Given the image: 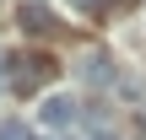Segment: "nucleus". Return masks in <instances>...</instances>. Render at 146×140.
<instances>
[{"mask_svg":"<svg viewBox=\"0 0 146 140\" xmlns=\"http://www.w3.org/2000/svg\"><path fill=\"white\" fill-rule=\"evenodd\" d=\"M49 70H54V59H43V54H16L11 65H5V86L11 92H38L43 81H49Z\"/></svg>","mask_w":146,"mask_h":140,"instance_id":"nucleus-1","label":"nucleus"},{"mask_svg":"<svg viewBox=\"0 0 146 140\" xmlns=\"http://www.w3.org/2000/svg\"><path fill=\"white\" fill-rule=\"evenodd\" d=\"M38 119H43L49 129H65V124L76 119V103H70V97H49V103L38 108Z\"/></svg>","mask_w":146,"mask_h":140,"instance_id":"nucleus-2","label":"nucleus"},{"mask_svg":"<svg viewBox=\"0 0 146 140\" xmlns=\"http://www.w3.org/2000/svg\"><path fill=\"white\" fill-rule=\"evenodd\" d=\"M16 16H22V27H27V32H43V27H54V11H49V5H38V0H27Z\"/></svg>","mask_w":146,"mask_h":140,"instance_id":"nucleus-3","label":"nucleus"},{"mask_svg":"<svg viewBox=\"0 0 146 140\" xmlns=\"http://www.w3.org/2000/svg\"><path fill=\"white\" fill-rule=\"evenodd\" d=\"M81 76H87V81H98V86H103V81H108V76H114V70H108V54H87V59H81Z\"/></svg>","mask_w":146,"mask_h":140,"instance_id":"nucleus-4","label":"nucleus"},{"mask_svg":"<svg viewBox=\"0 0 146 140\" xmlns=\"http://www.w3.org/2000/svg\"><path fill=\"white\" fill-rule=\"evenodd\" d=\"M0 140H27V129H22V124H5V129H0Z\"/></svg>","mask_w":146,"mask_h":140,"instance_id":"nucleus-5","label":"nucleus"},{"mask_svg":"<svg viewBox=\"0 0 146 140\" xmlns=\"http://www.w3.org/2000/svg\"><path fill=\"white\" fill-rule=\"evenodd\" d=\"M0 92H5V65H0Z\"/></svg>","mask_w":146,"mask_h":140,"instance_id":"nucleus-6","label":"nucleus"}]
</instances>
